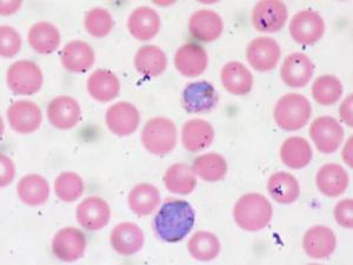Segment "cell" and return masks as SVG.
<instances>
[{
	"mask_svg": "<svg viewBox=\"0 0 353 265\" xmlns=\"http://www.w3.org/2000/svg\"><path fill=\"white\" fill-rule=\"evenodd\" d=\"M196 213L186 201L168 198L153 219V230L161 241L178 243L192 230Z\"/></svg>",
	"mask_w": 353,
	"mask_h": 265,
	"instance_id": "obj_1",
	"label": "cell"
},
{
	"mask_svg": "<svg viewBox=\"0 0 353 265\" xmlns=\"http://www.w3.org/2000/svg\"><path fill=\"white\" fill-rule=\"evenodd\" d=\"M272 216V205L261 193H246L233 208V218L238 226L250 233L265 229Z\"/></svg>",
	"mask_w": 353,
	"mask_h": 265,
	"instance_id": "obj_2",
	"label": "cell"
},
{
	"mask_svg": "<svg viewBox=\"0 0 353 265\" xmlns=\"http://www.w3.org/2000/svg\"><path fill=\"white\" fill-rule=\"evenodd\" d=\"M312 115L309 99L299 93H288L277 101L273 111L274 121L281 129L297 131L303 129Z\"/></svg>",
	"mask_w": 353,
	"mask_h": 265,
	"instance_id": "obj_3",
	"label": "cell"
},
{
	"mask_svg": "<svg viewBox=\"0 0 353 265\" xmlns=\"http://www.w3.org/2000/svg\"><path fill=\"white\" fill-rule=\"evenodd\" d=\"M176 124L166 117H156L145 124L141 143L145 149L157 156L171 153L176 145Z\"/></svg>",
	"mask_w": 353,
	"mask_h": 265,
	"instance_id": "obj_4",
	"label": "cell"
},
{
	"mask_svg": "<svg viewBox=\"0 0 353 265\" xmlns=\"http://www.w3.org/2000/svg\"><path fill=\"white\" fill-rule=\"evenodd\" d=\"M8 88L16 95L32 96L38 92L44 83L41 68L31 61H18L8 68L6 72Z\"/></svg>",
	"mask_w": 353,
	"mask_h": 265,
	"instance_id": "obj_5",
	"label": "cell"
},
{
	"mask_svg": "<svg viewBox=\"0 0 353 265\" xmlns=\"http://www.w3.org/2000/svg\"><path fill=\"white\" fill-rule=\"evenodd\" d=\"M289 18V11L283 1L264 0L253 8L251 21L258 32L274 33L281 31Z\"/></svg>",
	"mask_w": 353,
	"mask_h": 265,
	"instance_id": "obj_6",
	"label": "cell"
},
{
	"mask_svg": "<svg viewBox=\"0 0 353 265\" xmlns=\"http://www.w3.org/2000/svg\"><path fill=\"white\" fill-rule=\"evenodd\" d=\"M325 32L323 17L312 10H303L293 16L290 23V35L301 45H313L321 41Z\"/></svg>",
	"mask_w": 353,
	"mask_h": 265,
	"instance_id": "obj_7",
	"label": "cell"
},
{
	"mask_svg": "<svg viewBox=\"0 0 353 265\" xmlns=\"http://www.w3.org/2000/svg\"><path fill=\"white\" fill-rule=\"evenodd\" d=\"M310 137L319 153L329 155L339 149L344 139V129L333 117H318L310 126Z\"/></svg>",
	"mask_w": 353,
	"mask_h": 265,
	"instance_id": "obj_8",
	"label": "cell"
},
{
	"mask_svg": "<svg viewBox=\"0 0 353 265\" xmlns=\"http://www.w3.org/2000/svg\"><path fill=\"white\" fill-rule=\"evenodd\" d=\"M281 56V45L271 37H257L246 48V59L259 72H268L276 68Z\"/></svg>",
	"mask_w": 353,
	"mask_h": 265,
	"instance_id": "obj_9",
	"label": "cell"
},
{
	"mask_svg": "<svg viewBox=\"0 0 353 265\" xmlns=\"http://www.w3.org/2000/svg\"><path fill=\"white\" fill-rule=\"evenodd\" d=\"M86 237L76 228H64L56 233L52 239V253L59 261L76 262L84 256Z\"/></svg>",
	"mask_w": 353,
	"mask_h": 265,
	"instance_id": "obj_10",
	"label": "cell"
},
{
	"mask_svg": "<svg viewBox=\"0 0 353 265\" xmlns=\"http://www.w3.org/2000/svg\"><path fill=\"white\" fill-rule=\"evenodd\" d=\"M105 121L116 136L126 137L136 132L141 123V115L134 105L119 101L108 109Z\"/></svg>",
	"mask_w": 353,
	"mask_h": 265,
	"instance_id": "obj_11",
	"label": "cell"
},
{
	"mask_svg": "<svg viewBox=\"0 0 353 265\" xmlns=\"http://www.w3.org/2000/svg\"><path fill=\"white\" fill-rule=\"evenodd\" d=\"M219 97L216 88L208 81L191 83L184 88L181 104L189 113H205L217 106Z\"/></svg>",
	"mask_w": 353,
	"mask_h": 265,
	"instance_id": "obj_12",
	"label": "cell"
},
{
	"mask_svg": "<svg viewBox=\"0 0 353 265\" xmlns=\"http://www.w3.org/2000/svg\"><path fill=\"white\" fill-rule=\"evenodd\" d=\"M77 221L88 231H98L109 224L111 208L109 203L101 197L85 198L77 206Z\"/></svg>",
	"mask_w": 353,
	"mask_h": 265,
	"instance_id": "obj_13",
	"label": "cell"
},
{
	"mask_svg": "<svg viewBox=\"0 0 353 265\" xmlns=\"http://www.w3.org/2000/svg\"><path fill=\"white\" fill-rule=\"evenodd\" d=\"M10 126L16 132L28 135L41 128L43 113L36 103L30 101H18L8 110Z\"/></svg>",
	"mask_w": 353,
	"mask_h": 265,
	"instance_id": "obj_14",
	"label": "cell"
},
{
	"mask_svg": "<svg viewBox=\"0 0 353 265\" xmlns=\"http://www.w3.org/2000/svg\"><path fill=\"white\" fill-rule=\"evenodd\" d=\"M143 230L131 222H124L116 225L110 235L111 246L121 256L129 257L139 253L144 246Z\"/></svg>",
	"mask_w": 353,
	"mask_h": 265,
	"instance_id": "obj_15",
	"label": "cell"
},
{
	"mask_svg": "<svg viewBox=\"0 0 353 265\" xmlns=\"http://www.w3.org/2000/svg\"><path fill=\"white\" fill-rule=\"evenodd\" d=\"M314 72V65L305 53L296 52L286 57L281 65V78L288 86L304 88L309 84Z\"/></svg>",
	"mask_w": 353,
	"mask_h": 265,
	"instance_id": "obj_16",
	"label": "cell"
},
{
	"mask_svg": "<svg viewBox=\"0 0 353 265\" xmlns=\"http://www.w3.org/2000/svg\"><path fill=\"white\" fill-rule=\"evenodd\" d=\"M81 117V105L72 97L58 96L48 104V119L57 129H72L79 123Z\"/></svg>",
	"mask_w": 353,
	"mask_h": 265,
	"instance_id": "obj_17",
	"label": "cell"
},
{
	"mask_svg": "<svg viewBox=\"0 0 353 265\" xmlns=\"http://www.w3.org/2000/svg\"><path fill=\"white\" fill-rule=\"evenodd\" d=\"M337 248V237L325 225H317L306 231L303 237V249L313 259H325Z\"/></svg>",
	"mask_w": 353,
	"mask_h": 265,
	"instance_id": "obj_18",
	"label": "cell"
},
{
	"mask_svg": "<svg viewBox=\"0 0 353 265\" xmlns=\"http://www.w3.org/2000/svg\"><path fill=\"white\" fill-rule=\"evenodd\" d=\"M209 64V56L201 45L188 43L178 48L174 55V66L188 78H194L205 72Z\"/></svg>",
	"mask_w": 353,
	"mask_h": 265,
	"instance_id": "obj_19",
	"label": "cell"
},
{
	"mask_svg": "<svg viewBox=\"0 0 353 265\" xmlns=\"http://www.w3.org/2000/svg\"><path fill=\"white\" fill-rule=\"evenodd\" d=\"M189 30L197 41L211 43L221 36L224 23L221 17L212 10H198L190 18Z\"/></svg>",
	"mask_w": 353,
	"mask_h": 265,
	"instance_id": "obj_20",
	"label": "cell"
},
{
	"mask_svg": "<svg viewBox=\"0 0 353 265\" xmlns=\"http://www.w3.org/2000/svg\"><path fill=\"white\" fill-rule=\"evenodd\" d=\"M96 61V53L86 41H72L65 45L61 51V64L68 71L84 73L92 68Z\"/></svg>",
	"mask_w": 353,
	"mask_h": 265,
	"instance_id": "obj_21",
	"label": "cell"
},
{
	"mask_svg": "<svg viewBox=\"0 0 353 265\" xmlns=\"http://www.w3.org/2000/svg\"><path fill=\"white\" fill-rule=\"evenodd\" d=\"M349 183V173L343 166L334 163L323 165L316 176L318 190L326 197L341 196L345 193Z\"/></svg>",
	"mask_w": 353,
	"mask_h": 265,
	"instance_id": "obj_22",
	"label": "cell"
},
{
	"mask_svg": "<svg viewBox=\"0 0 353 265\" xmlns=\"http://www.w3.org/2000/svg\"><path fill=\"white\" fill-rule=\"evenodd\" d=\"M214 141V129L204 119H191L181 129V143L190 153H201Z\"/></svg>",
	"mask_w": 353,
	"mask_h": 265,
	"instance_id": "obj_23",
	"label": "cell"
},
{
	"mask_svg": "<svg viewBox=\"0 0 353 265\" xmlns=\"http://www.w3.org/2000/svg\"><path fill=\"white\" fill-rule=\"evenodd\" d=\"M128 28L138 41H150L161 30V17L153 8L141 6L130 14Z\"/></svg>",
	"mask_w": 353,
	"mask_h": 265,
	"instance_id": "obj_24",
	"label": "cell"
},
{
	"mask_svg": "<svg viewBox=\"0 0 353 265\" xmlns=\"http://www.w3.org/2000/svg\"><path fill=\"white\" fill-rule=\"evenodd\" d=\"M221 84L233 96H245L253 88V76L249 68L239 61H229L221 68Z\"/></svg>",
	"mask_w": 353,
	"mask_h": 265,
	"instance_id": "obj_25",
	"label": "cell"
},
{
	"mask_svg": "<svg viewBox=\"0 0 353 265\" xmlns=\"http://www.w3.org/2000/svg\"><path fill=\"white\" fill-rule=\"evenodd\" d=\"M88 91L93 99L108 103L116 99L121 92V81L114 73L109 70L99 68L88 77Z\"/></svg>",
	"mask_w": 353,
	"mask_h": 265,
	"instance_id": "obj_26",
	"label": "cell"
},
{
	"mask_svg": "<svg viewBox=\"0 0 353 265\" xmlns=\"http://www.w3.org/2000/svg\"><path fill=\"white\" fill-rule=\"evenodd\" d=\"M134 66L141 76L154 78L161 76L168 68V57L156 45H145L136 53Z\"/></svg>",
	"mask_w": 353,
	"mask_h": 265,
	"instance_id": "obj_27",
	"label": "cell"
},
{
	"mask_svg": "<svg viewBox=\"0 0 353 265\" xmlns=\"http://www.w3.org/2000/svg\"><path fill=\"white\" fill-rule=\"evenodd\" d=\"M268 191L273 201L279 204H292L301 195V186L297 178L289 173H276L270 177Z\"/></svg>",
	"mask_w": 353,
	"mask_h": 265,
	"instance_id": "obj_28",
	"label": "cell"
},
{
	"mask_svg": "<svg viewBox=\"0 0 353 265\" xmlns=\"http://www.w3.org/2000/svg\"><path fill=\"white\" fill-rule=\"evenodd\" d=\"M130 209L139 217L149 216L161 204V193L149 183H141L133 188L128 197Z\"/></svg>",
	"mask_w": 353,
	"mask_h": 265,
	"instance_id": "obj_29",
	"label": "cell"
},
{
	"mask_svg": "<svg viewBox=\"0 0 353 265\" xmlns=\"http://www.w3.org/2000/svg\"><path fill=\"white\" fill-rule=\"evenodd\" d=\"M17 193L21 201L28 206H41L48 202L50 196V185L41 175H26L23 177L18 186Z\"/></svg>",
	"mask_w": 353,
	"mask_h": 265,
	"instance_id": "obj_30",
	"label": "cell"
},
{
	"mask_svg": "<svg viewBox=\"0 0 353 265\" xmlns=\"http://www.w3.org/2000/svg\"><path fill=\"white\" fill-rule=\"evenodd\" d=\"M312 156V148L303 137H291L281 145V161L290 169L305 168L311 163Z\"/></svg>",
	"mask_w": 353,
	"mask_h": 265,
	"instance_id": "obj_31",
	"label": "cell"
},
{
	"mask_svg": "<svg viewBox=\"0 0 353 265\" xmlns=\"http://www.w3.org/2000/svg\"><path fill=\"white\" fill-rule=\"evenodd\" d=\"M28 44L41 55L54 52L61 45V33L54 25L48 21H39L28 31Z\"/></svg>",
	"mask_w": 353,
	"mask_h": 265,
	"instance_id": "obj_32",
	"label": "cell"
},
{
	"mask_svg": "<svg viewBox=\"0 0 353 265\" xmlns=\"http://www.w3.org/2000/svg\"><path fill=\"white\" fill-rule=\"evenodd\" d=\"M165 188L170 193L189 195L197 186V178L192 166L184 163H176L166 170L164 178Z\"/></svg>",
	"mask_w": 353,
	"mask_h": 265,
	"instance_id": "obj_33",
	"label": "cell"
},
{
	"mask_svg": "<svg viewBox=\"0 0 353 265\" xmlns=\"http://www.w3.org/2000/svg\"><path fill=\"white\" fill-rule=\"evenodd\" d=\"M192 169L203 181L212 183L221 181L226 176L228 163L219 153H205L194 159Z\"/></svg>",
	"mask_w": 353,
	"mask_h": 265,
	"instance_id": "obj_34",
	"label": "cell"
},
{
	"mask_svg": "<svg viewBox=\"0 0 353 265\" xmlns=\"http://www.w3.org/2000/svg\"><path fill=\"white\" fill-rule=\"evenodd\" d=\"M221 241L214 233L198 231L188 242V249L194 259L201 262L212 261L221 253Z\"/></svg>",
	"mask_w": 353,
	"mask_h": 265,
	"instance_id": "obj_35",
	"label": "cell"
},
{
	"mask_svg": "<svg viewBox=\"0 0 353 265\" xmlns=\"http://www.w3.org/2000/svg\"><path fill=\"white\" fill-rule=\"evenodd\" d=\"M343 84L337 77L324 75L318 77L312 85L313 99L321 106H331L341 99Z\"/></svg>",
	"mask_w": 353,
	"mask_h": 265,
	"instance_id": "obj_36",
	"label": "cell"
},
{
	"mask_svg": "<svg viewBox=\"0 0 353 265\" xmlns=\"http://www.w3.org/2000/svg\"><path fill=\"white\" fill-rule=\"evenodd\" d=\"M85 185L83 178L74 173H63L54 181V193L61 201L71 203L83 196Z\"/></svg>",
	"mask_w": 353,
	"mask_h": 265,
	"instance_id": "obj_37",
	"label": "cell"
},
{
	"mask_svg": "<svg viewBox=\"0 0 353 265\" xmlns=\"http://www.w3.org/2000/svg\"><path fill=\"white\" fill-rule=\"evenodd\" d=\"M84 25L88 35L94 38H104L112 31L113 18L108 10L94 8L85 14Z\"/></svg>",
	"mask_w": 353,
	"mask_h": 265,
	"instance_id": "obj_38",
	"label": "cell"
},
{
	"mask_svg": "<svg viewBox=\"0 0 353 265\" xmlns=\"http://www.w3.org/2000/svg\"><path fill=\"white\" fill-rule=\"evenodd\" d=\"M21 48V37L16 28L8 25L0 28V55L3 58H13Z\"/></svg>",
	"mask_w": 353,
	"mask_h": 265,
	"instance_id": "obj_39",
	"label": "cell"
},
{
	"mask_svg": "<svg viewBox=\"0 0 353 265\" xmlns=\"http://www.w3.org/2000/svg\"><path fill=\"white\" fill-rule=\"evenodd\" d=\"M334 219L338 224L345 228V229H352L353 228V201L351 198H346L339 202L334 206Z\"/></svg>",
	"mask_w": 353,
	"mask_h": 265,
	"instance_id": "obj_40",
	"label": "cell"
},
{
	"mask_svg": "<svg viewBox=\"0 0 353 265\" xmlns=\"http://www.w3.org/2000/svg\"><path fill=\"white\" fill-rule=\"evenodd\" d=\"M0 164H1V177H0V185L4 188L11 184L16 175V168L13 161L5 155H0Z\"/></svg>",
	"mask_w": 353,
	"mask_h": 265,
	"instance_id": "obj_41",
	"label": "cell"
},
{
	"mask_svg": "<svg viewBox=\"0 0 353 265\" xmlns=\"http://www.w3.org/2000/svg\"><path fill=\"white\" fill-rule=\"evenodd\" d=\"M352 95H349L346 97L345 99L343 101L339 108V116H341V121H344L347 126L352 128Z\"/></svg>",
	"mask_w": 353,
	"mask_h": 265,
	"instance_id": "obj_42",
	"label": "cell"
},
{
	"mask_svg": "<svg viewBox=\"0 0 353 265\" xmlns=\"http://www.w3.org/2000/svg\"><path fill=\"white\" fill-rule=\"evenodd\" d=\"M352 137H350L349 141H346V144L344 145V149L341 153V157L345 161L346 164L349 165L350 168H352Z\"/></svg>",
	"mask_w": 353,
	"mask_h": 265,
	"instance_id": "obj_43",
	"label": "cell"
},
{
	"mask_svg": "<svg viewBox=\"0 0 353 265\" xmlns=\"http://www.w3.org/2000/svg\"><path fill=\"white\" fill-rule=\"evenodd\" d=\"M21 6V1H10V3H1V14L3 16H8V14H12L19 10Z\"/></svg>",
	"mask_w": 353,
	"mask_h": 265,
	"instance_id": "obj_44",
	"label": "cell"
}]
</instances>
